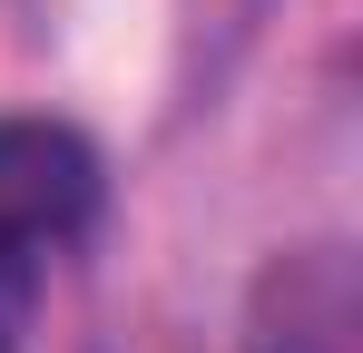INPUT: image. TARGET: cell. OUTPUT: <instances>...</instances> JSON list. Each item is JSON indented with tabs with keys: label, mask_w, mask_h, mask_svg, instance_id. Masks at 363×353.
I'll list each match as a JSON object with an SVG mask.
<instances>
[{
	"label": "cell",
	"mask_w": 363,
	"mask_h": 353,
	"mask_svg": "<svg viewBox=\"0 0 363 353\" xmlns=\"http://www.w3.org/2000/svg\"><path fill=\"white\" fill-rule=\"evenodd\" d=\"M99 216V147L60 118H0V245L50 255Z\"/></svg>",
	"instance_id": "1"
},
{
	"label": "cell",
	"mask_w": 363,
	"mask_h": 353,
	"mask_svg": "<svg viewBox=\"0 0 363 353\" xmlns=\"http://www.w3.org/2000/svg\"><path fill=\"white\" fill-rule=\"evenodd\" d=\"M30 285H40V255L0 245V353H10V334H20V314H30Z\"/></svg>",
	"instance_id": "2"
}]
</instances>
